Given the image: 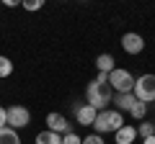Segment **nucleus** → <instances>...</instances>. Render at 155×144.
Here are the masks:
<instances>
[{
	"label": "nucleus",
	"mask_w": 155,
	"mask_h": 144,
	"mask_svg": "<svg viewBox=\"0 0 155 144\" xmlns=\"http://www.w3.org/2000/svg\"><path fill=\"white\" fill-rule=\"evenodd\" d=\"M31 124V113H28L26 105H11L8 108V126L11 129H26Z\"/></svg>",
	"instance_id": "5"
},
{
	"label": "nucleus",
	"mask_w": 155,
	"mask_h": 144,
	"mask_svg": "<svg viewBox=\"0 0 155 144\" xmlns=\"http://www.w3.org/2000/svg\"><path fill=\"white\" fill-rule=\"evenodd\" d=\"M111 103H116V111L124 113V111H132V105L137 103V98H134V93H124V95L114 93V100H111Z\"/></svg>",
	"instance_id": "10"
},
{
	"label": "nucleus",
	"mask_w": 155,
	"mask_h": 144,
	"mask_svg": "<svg viewBox=\"0 0 155 144\" xmlns=\"http://www.w3.org/2000/svg\"><path fill=\"white\" fill-rule=\"evenodd\" d=\"M36 144H62V134H54V131H39L36 139H34Z\"/></svg>",
	"instance_id": "12"
},
{
	"label": "nucleus",
	"mask_w": 155,
	"mask_h": 144,
	"mask_svg": "<svg viewBox=\"0 0 155 144\" xmlns=\"http://www.w3.org/2000/svg\"><path fill=\"white\" fill-rule=\"evenodd\" d=\"M3 126H8V108L0 105V129H3Z\"/></svg>",
	"instance_id": "20"
},
{
	"label": "nucleus",
	"mask_w": 155,
	"mask_h": 144,
	"mask_svg": "<svg viewBox=\"0 0 155 144\" xmlns=\"http://www.w3.org/2000/svg\"><path fill=\"white\" fill-rule=\"evenodd\" d=\"M44 121H47V129H49V131H54V134H62V136H65V134L72 131V124L67 121L62 113H47Z\"/></svg>",
	"instance_id": "6"
},
{
	"label": "nucleus",
	"mask_w": 155,
	"mask_h": 144,
	"mask_svg": "<svg viewBox=\"0 0 155 144\" xmlns=\"http://www.w3.org/2000/svg\"><path fill=\"white\" fill-rule=\"evenodd\" d=\"M122 49L127 52V54H140V52L145 49V39L140 36V33L129 31V33H124V36H122Z\"/></svg>",
	"instance_id": "8"
},
{
	"label": "nucleus",
	"mask_w": 155,
	"mask_h": 144,
	"mask_svg": "<svg viewBox=\"0 0 155 144\" xmlns=\"http://www.w3.org/2000/svg\"><path fill=\"white\" fill-rule=\"evenodd\" d=\"M109 85L116 95H124V93H132L134 90V75L129 70H122V67H116L114 72L109 75Z\"/></svg>",
	"instance_id": "3"
},
{
	"label": "nucleus",
	"mask_w": 155,
	"mask_h": 144,
	"mask_svg": "<svg viewBox=\"0 0 155 144\" xmlns=\"http://www.w3.org/2000/svg\"><path fill=\"white\" fill-rule=\"evenodd\" d=\"M96 70L101 72V75H111V72L116 70V62L111 54H98L96 57Z\"/></svg>",
	"instance_id": "11"
},
{
	"label": "nucleus",
	"mask_w": 155,
	"mask_h": 144,
	"mask_svg": "<svg viewBox=\"0 0 155 144\" xmlns=\"http://www.w3.org/2000/svg\"><path fill=\"white\" fill-rule=\"evenodd\" d=\"M83 144H104V139H101V134H91L83 139Z\"/></svg>",
	"instance_id": "19"
},
{
	"label": "nucleus",
	"mask_w": 155,
	"mask_h": 144,
	"mask_svg": "<svg viewBox=\"0 0 155 144\" xmlns=\"http://www.w3.org/2000/svg\"><path fill=\"white\" fill-rule=\"evenodd\" d=\"M142 144H155V136H150V139H142Z\"/></svg>",
	"instance_id": "21"
},
{
	"label": "nucleus",
	"mask_w": 155,
	"mask_h": 144,
	"mask_svg": "<svg viewBox=\"0 0 155 144\" xmlns=\"http://www.w3.org/2000/svg\"><path fill=\"white\" fill-rule=\"evenodd\" d=\"M11 72H13V62L0 54V77H11Z\"/></svg>",
	"instance_id": "16"
},
{
	"label": "nucleus",
	"mask_w": 155,
	"mask_h": 144,
	"mask_svg": "<svg viewBox=\"0 0 155 144\" xmlns=\"http://www.w3.org/2000/svg\"><path fill=\"white\" fill-rule=\"evenodd\" d=\"M111 100H114V90L109 85V75H101L98 72V77L91 80L88 88H85V103L93 105L96 111H106V105Z\"/></svg>",
	"instance_id": "1"
},
{
	"label": "nucleus",
	"mask_w": 155,
	"mask_h": 144,
	"mask_svg": "<svg viewBox=\"0 0 155 144\" xmlns=\"http://www.w3.org/2000/svg\"><path fill=\"white\" fill-rule=\"evenodd\" d=\"M114 136H116V144H132L134 139H137V126H132V124H124V126L119 129Z\"/></svg>",
	"instance_id": "9"
},
{
	"label": "nucleus",
	"mask_w": 155,
	"mask_h": 144,
	"mask_svg": "<svg viewBox=\"0 0 155 144\" xmlns=\"http://www.w3.org/2000/svg\"><path fill=\"white\" fill-rule=\"evenodd\" d=\"M129 113H132V118H137V121H142V118L147 116V103H142V100H137V103L132 105V111H129Z\"/></svg>",
	"instance_id": "15"
},
{
	"label": "nucleus",
	"mask_w": 155,
	"mask_h": 144,
	"mask_svg": "<svg viewBox=\"0 0 155 144\" xmlns=\"http://www.w3.org/2000/svg\"><path fill=\"white\" fill-rule=\"evenodd\" d=\"M23 8H26V11H41V8H44V0H26Z\"/></svg>",
	"instance_id": "17"
},
{
	"label": "nucleus",
	"mask_w": 155,
	"mask_h": 144,
	"mask_svg": "<svg viewBox=\"0 0 155 144\" xmlns=\"http://www.w3.org/2000/svg\"><path fill=\"white\" fill-rule=\"evenodd\" d=\"M124 126V116L116 108H106V111H98V116H96L93 121V129L96 134H111V131H119V129Z\"/></svg>",
	"instance_id": "2"
},
{
	"label": "nucleus",
	"mask_w": 155,
	"mask_h": 144,
	"mask_svg": "<svg viewBox=\"0 0 155 144\" xmlns=\"http://www.w3.org/2000/svg\"><path fill=\"white\" fill-rule=\"evenodd\" d=\"M72 111H75V118H78V126H93L96 116H98V111H96L93 105H88V103H80V105H75V108H72Z\"/></svg>",
	"instance_id": "7"
},
{
	"label": "nucleus",
	"mask_w": 155,
	"mask_h": 144,
	"mask_svg": "<svg viewBox=\"0 0 155 144\" xmlns=\"http://www.w3.org/2000/svg\"><path fill=\"white\" fill-rule=\"evenodd\" d=\"M137 136H142V139H150V136H155V124H150V121H142L137 126Z\"/></svg>",
	"instance_id": "14"
},
{
	"label": "nucleus",
	"mask_w": 155,
	"mask_h": 144,
	"mask_svg": "<svg viewBox=\"0 0 155 144\" xmlns=\"http://www.w3.org/2000/svg\"><path fill=\"white\" fill-rule=\"evenodd\" d=\"M0 144H21V136H18L16 129L3 126V129H0Z\"/></svg>",
	"instance_id": "13"
},
{
	"label": "nucleus",
	"mask_w": 155,
	"mask_h": 144,
	"mask_svg": "<svg viewBox=\"0 0 155 144\" xmlns=\"http://www.w3.org/2000/svg\"><path fill=\"white\" fill-rule=\"evenodd\" d=\"M62 144H83V139L78 136L75 131H70V134H65V136H62Z\"/></svg>",
	"instance_id": "18"
},
{
	"label": "nucleus",
	"mask_w": 155,
	"mask_h": 144,
	"mask_svg": "<svg viewBox=\"0 0 155 144\" xmlns=\"http://www.w3.org/2000/svg\"><path fill=\"white\" fill-rule=\"evenodd\" d=\"M134 98L142 100V103H153L155 100V75H140V77H134Z\"/></svg>",
	"instance_id": "4"
}]
</instances>
